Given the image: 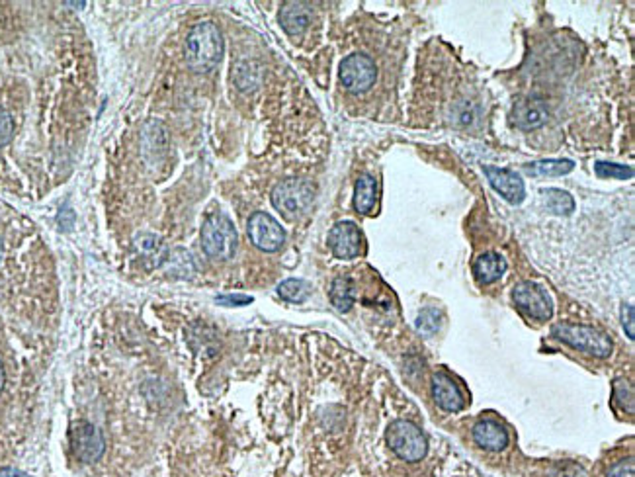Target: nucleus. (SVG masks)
<instances>
[{"label": "nucleus", "mask_w": 635, "mask_h": 477, "mask_svg": "<svg viewBox=\"0 0 635 477\" xmlns=\"http://www.w3.org/2000/svg\"><path fill=\"white\" fill-rule=\"evenodd\" d=\"M375 78H377L375 63L367 55L352 53L341 63V83L344 85L348 93L352 95L367 93V90L374 86Z\"/></svg>", "instance_id": "6"}, {"label": "nucleus", "mask_w": 635, "mask_h": 477, "mask_svg": "<svg viewBox=\"0 0 635 477\" xmlns=\"http://www.w3.org/2000/svg\"><path fill=\"white\" fill-rule=\"evenodd\" d=\"M544 196L548 200V208L557 213V216H571L573 210H575V200H573L567 192L557 190V188H549L544 190Z\"/></svg>", "instance_id": "23"}, {"label": "nucleus", "mask_w": 635, "mask_h": 477, "mask_svg": "<svg viewBox=\"0 0 635 477\" xmlns=\"http://www.w3.org/2000/svg\"><path fill=\"white\" fill-rule=\"evenodd\" d=\"M219 301L223 303H235V306H243V303H249L252 301L251 298H244V296H229V298H219Z\"/></svg>", "instance_id": "31"}, {"label": "nucleus", "mask_w": 635, "mask_h": 477, "mask_svg": "<svg viewBox=\"0 0 635 477\" xmlns=\"http://www.w3.org/2000/svg\"><path fill=\"white\" fill-rule=\"evenodd\" d=\"M237 229L223 213H211L202 226V249L215 260H229L237 251Z\"/></svg>", "instance_id": "2"}, {"label": "nucleus", "mask_w": 635, "mask_h": 477, "mask_svg": "<svg viewBox=\"0 0 635 477\" xmlns=\"http://www.w3.org/2000/svg\"><path fill=\"white\" fill-rule=\"evenodd\" d=\"M3 255H4V247H3V239H0V260H3Z\"/></svg>", "instance_id": "34"}, {"label": "nucleus", "mask_w": 635, "mask_h": 477, "mask_svg": "<svg viewBox=\"0 0 635 477\" xmlns=\"http://www.w3.org/2000/svg\"><path fill=\"white\" fill-rule=\"evenodd\" d=\"M614 405L622 411L633 415V388L630 382L616 380V383H614Z\"/></svg>", "instance_id": "26"}, {"label": "nucleus", "mask_w": 635, "mask_h": 477, "mask_svg": "<svg viewBox=\"0 0 635 477\" xmlns=\"http://www.w3.org/2000/svg\"><path fill=\"white\" fill-rule=\"evenodd\" d=\"M512 124L520 129H538L548 121L549 108L541 98H524L512 108Z\"/></svg>", "instance_id": "11"}, {"label": "nucleus", "mask_w": 635, "mask_h": 477, "mask_svg": "<svg viewBox=\"0 0 635 477\" xmlns=\"http://www.w3.org/2000/svg\"><path fill=\"white\" fill-rule=\"evenodd\" d=\"M329 247L336 259L350 260L360 255L362 233L352 221H341L329 233Z\"/></svg>", "instance_id": "10"}, {"label": "nucleus", "mask_w": 635, "mask_h": 477, "mask_svg": "<svg viewBox=\"0 0 635 477\" xmlns=\"http://www.w3.org/2000/svg\"><path fill=\"white\" fill-rule=\"evenodd\" d=\"M440 327V311L438 309H425L416 319V331L423 334H434Z\"/></svg>", "instance_id": "27"}, {"label": "nucleus", "mask_w": 635, "mask_h": 477, "mask_svg": "<svg viewBox=\"0 0 635 477\" xmlns=\"http://www.w3.org/2000/svg\"><path fill=\"white\" fill-rule=\"evenodd\" d=\"M70 448H73L75 456L85 464H95L98 462L106 450L104 436L96 429L95 424H90L87 421H78L70 426Z\"/></svg>", "instance_id": "8"}, {"label": "nucleus", "mask_w": 635, "mask_h": 477, "mask_svg": "<svg viewBox=\"0 0 635 477\" xmlns=\"http://www.w3.org/2000/svg\"><path fill=\"white\" fill-rule=\"evenodd\" d=\"M485 175L491 182V186L507 201H510V204H520V201L524 200V182H522V178L515 170L485 167Z\"/></svg>", "instance_id": "12"}, {"label": "nucleus", "mask_w": 635, "mask_h": 477, "mask_svg": "<svg viewBox=\"0 0 635 477\" xmlns=\"http://www.w3.org/2000/svg\"><path fill=\"white\" fill-rule=\"evenodd\" d=\"M433 398L438 407L448 413H459L466 405L462 390L458 388V383L448 374L442 372L433 375Z\"/></svg>", "instance_id": "13"}, {"label": "nucleus", "mask_w": 635, "mask_h": 477, "mask_svg": "<svg viewBox=\"0 0 635 477\" xmlns=\"http://www.w3.org/2000/svg\"><path fill=\"white\" fill-rule=\"evenodd\" d=\"M4 382H6V374H4L3 362H0V391H3V388H4Z\"/></svg>", "instance_id": "33"}, {"label": "nucleus", "mask_w": 635, "mask_h": 477, "mask_svg": "<svg viewBox=\"0 0 635 477\" xmlns=\"http://www.w3.org/2000/svg\"><path fill=\"white\" fill-rule=\"evenodd\" d=\"M512 301L516 308L526 313L528 317L538 321H548L553 316V303L548 296V292L538 286L536 282H520L512 290Z\"/></svg>", "instance_id": "7"}, {"label": "nucleus", "mask_w": 635, "mask_h": 477, "mask_svg": "<svg viewBox=\"0 0 635 477\" xmlns=\"http://www.w3.org/2000/svg\"><path fill=\"white\" fill-rule=\"evenodd\" d=\"M508 265L499 252H483L474 262V274L479 284H493L505 276Z\"/></svg>", "instance_id": "17"}, {"label": "nucleus", "mask_w": 635, "mask_h": 477, "mask_svg": "<svg viewBox=\"0 0 635 477\" xmlns=\"http://www.w3.org/2000/svg\"><path fill=\"white\" fill-rule=\"evenodd\" d=\"M315 188L307 180L288 178L272 190V204L285 219H297L311 208Z\"/></svg>", "instance_id": "4"}, {"label": "nucleus", "mask_w": 635, "mask_h": 477, "mask_svg": "<svg viewBox=\"0 0 635 477\" xmlns=\"http://www.w3.org/2000/svg\"><path fill=\"white\" fill-rule=\"evenodd\" d=\"M14 136V121L12 116L0 106V147H4L10 144V139Z\"/></svg>", "instance_id": "28"}, {"label": "nucleus", "mask_w": 635, "mask_h": 477, "mask_svg": "<svg viewBox=\"0 0 635 477\" xmlns=\"http://www.w3.org/2000/svg\"><path fill=\"white\" fill-rule=\"evenodd\" d=\"M165 270L170 274V276H177V278H184V280H188L192 278L194 274H196V262H194L192 255L188 251H184V249H174L172 252H169V257L165 260Z\"/></svg>", "instance_id": "20"}, {"label": "nucleus", "mask_w": 635, "mask_h": 477, "mask_svg": "<svg viewBox=\"0 0 635 477\" xmlns=\"http://www.w3.org/2000/svg\"><path fill=\"white\" fill-rule=\"evenodd\" d=\"M573 169H575V162L567 159L538 160V162H530V165L524 167L528 175H540V177H563V175H569Z\"/></svg>", "instance_id": "21"}, {"label": "nucleus", "mask_w": 635, "mask_h": 477, "mask_svg": "<svg viewBox=\"0 0 635 477\" xmlns=\"http://www.w3.org/2000/svg\"><path fill=\"white\" fill-rule=\"evenodd\" d=\"M551 334L569 347L589 352L597 358H608L612 354V341L608 334L600 333L587 325H573V323H557L553 325Z\"/></svg>", "instance_id": "3"}, {"label": "nucleus", "mask_w": 635, "mask_h": 477, "mask_svg": "<svg viewBox=\"0 0 635 477\" xmlns=\"http://www.w3.org/2000/svg\"><path fill=\"white\" fill-rule=\"evenodd\" d=\"M249 239L256 249L264 252H276L284 247L285 233L272 216L264 211H256L249 219Z\"/></svg>", "instance_id": "9"}, {"label": "nucleus", "mask_w": 635, "mask_h": 477, "mask_svg": "<svg viewBox=\"0 0 635 477\" xmlns=\"http://www.w3.org/2000/svg\"><path fill=\"white\" fill-rule=\"evenodd\" d=\"M608 477H635L633 460H622L608 472Z\"/></svg>", "instance_id": "29"}, {"label": "nucleus", "mask_w": 635, "mask_h": 477, "mask_svg": "<svg viewBox=\"0 0 635 477\" xmlns=\"http://www.w3.org/2000/svg\"><path fill=\"white\" fill-rule=\"evenodd\" d=\"M133 247H136L141 260L145 262L149 268L162 267L169 257V249L165 245V241L157 235H153V233H141V235H137L136 241H133Z\"/></svg>", "instance_id": "14"}, {"label": "nucleus", "mask_w": 635, "mask_h": 477, "mask_svg": "<svg viewBox=\"0 0 635 477\" xmlns=\"http://www.w3.org/2000/svg\"><path fill=\"white\" fill-rule=\"evenodd\" d=\"M598 178H616V180H628L633 177V169L626 165H616V162H604L598 160L594 165Z\"/></svg>", "instance_id": "25"}, {"label": "nucleus", "mask_w": 635, "mask_h": 477, "mask_svg": "<svg viewBox=\"0 0 635 477\" xmlns=\"http://www.w3.org/2000/svg\"><path fill=\"white\" fill-rule=\"evenodd\" d=\"M278 293H280V298H284L285 301L301 303V301L307 300V296H309V286H307L303 280L290 278V280H285V282L280 284Z\"/></svg>", "instance_id": "24"}, {"label": "nucleus", "mask_w": 635, "mask_h": 477, "mask_svg": "<svg viewBox=\"0 0 635 477\" xmlns=\"http://www.w3.org/2000/svg\"><path fill=\"white\" fill-rule=\"evenodd\" d=\"M385 439L389 448L405 462H418L426 456V436L411 421H395L389 424Z\"/></svg>", "instance_id": "5"}, {"label": "nucleus", "mask_w": 635, "mask_h": 477, "mask_svg": "<svg viewBox=\"0 0 635 477\" xmlns=\"http://www.w3.org/2000/svg\"><path fill=\"white\" fill-rule=\"evenodd\" d=\"M354 282L346 276H339L331 286V301L339 311H350L354 306Z\"/></svg>", "instance_id": "22"}, {"label": "nucleus", "mask_w": 635, "mask_h": 477, "mask_svg": "<svg viewBox=\"0 0 635 477\" xmlns=\"http://www.w3.org/2000/svg\"><path fill=\"white\" fill-rule=\"evenodd\" d=\"M0 477H32V475H28L16 468H3L0 470Z\"/></svg>", "instance_id": "32"}, {"label": "nucleus", "mask_w": 635, "mask_h": 477, "mask_svg": "<svg viewBox=\"0 0 635 477\" xmlns=\"http://www.w3.org/2000/svg\"><path fill=\"white\" fill-rule=\"evenodd\" d=\"M167 131L162 127L159 121H153V124H147V127L143 129V155H149L151 159L155 157H162L167 151Z\"/></svg>", "instance_id": "19"}, {"label": "nucleus", "mask_w": 635, "mask_h": 477, "mask_svg": "<svg viewBox=\"0 0 635 477\" xmlns=\"http://www.w3.org/2000/svg\"><path fill=\"white\" fill-rule=\"evenodd\" d=\"M223 57V36L213 22H200L186 37V63L194 73H210Z\"/></svg>", "instance_id": "1"}, {"label": "nucleus", "mask_w": 635, "mask_h": 477, "mask_svg": "<svg viewBox=\"0 0 635 477\" xmlns=\"http://www.w3.org/2000/svg\"><path fill=\"white\" fill-rule=\"evenodd\" d=\"M622 325H623V329H626L628 333V337L633 341L635 339V329H633V306H623L622 308Z\"/></svg>", "instance_id": "30"}, {"label": "nucleus", "mask_w": 635, "mask_h": 477, "mask_svg": "<svg viewBox=\"0 0 635 477\" xmlns=\"http://www.w3.org/2000/svg\"><path fill=\"white\" fill-rule=\"evenodd\" d=\"M311 8L305 3H285L280 10V24L290 36H301L311 24Z\"/></svg>", "instance_id": "16"}, {"label": "nucleus", "mask_w": 635, "mask_h": 477, "mask_svg": "<svg viewBox=\"0 0 635 477\" xmlns=\"http://www.w3.org/2000/svg\"><path fill=\"white\" fill-rule=\"evenodd\" d=\"M377 182L372 175H362L354 186V208L358 213H370L375 206Z\"/></svg>", "instance_id": "18"}, {"label": "nucleus", "mask_w": 635, "mask_h": 477, "mask_svg": "<svg viewBox=\"0 0 635 477\" xmlns=\"http://www.w3.org/2000/svg\"><path fill=\"white\" fill-rule=\"evenodd\" d=\"M474 440L481 448L491 452H500L508 446V432L497 421H481L474 426Z\"/></svg>", "instance_id": "15"}]
</instances>
